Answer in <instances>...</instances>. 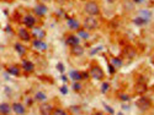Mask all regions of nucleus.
Returning <instances> with one entry per match:
<instances>
[{"label": "nucleus", "instance_id": "ddd939ff", "mask_svg": "<svg viewBox=\"0 0 154 115\" xmlns=\"http://www.w3.org/2000/svg\"><path fill=\"white\" fill-rule=\"evenodd\" d=\"M80 38L78 37V36H75V34H69L68 37H67V44L69 47H75V45H79L80 44Z\"/></svg>", "mask_w": 154, "mask_h": 115}, {"label": "nucleus", "instance_id": "6ab92c4d", "mask_svg": "<svg viewBox=\"0 0 154 115\" xmlns=\"http://www.w3.org/2000/svg\"><path fill=\"white\" fill-rule=\"evenodd\" d=\"M146 91H147V84H146V82L138 81V83L136 84V92H137V93H144Z\"/></svg>", "mask_w": 154, "mask_h": 115}, {"label": "nucleus", "instance_id": "f8f14e48", "mask_svg": "<svg viewBox=\"0 0 154 115\" xmlns=\"http://www.w3.org/2000/svg\"><path fill=\"white\" fill-rule=\"evenodd\" d=\"M32 37H35V39H43L46 37V31L40 27H33L32 28Z\"/></svg>", "mask_w": 154, "mask_h": 115}, {"label": "nucleus", "instance_id": "473e14b6", "mask_svg": "<svg viewBox=\"0 0 154 115\" xmlns=\"http://www.w3.org/2000/svg\"><path fill=\"white\" fill-rule=\"evenodd\" d=\"M132 1L134 4H142V3H144V0H132Z\"/></svg>", "mask_w": 154, "mask_h": 115}, {"label": "nucleus", "instance_id": "c85d7f7f", "mask_svg": "<svg viewBox=\"0 0 154 115\" xmlns=\"http://www.w3.org/2000/svg\"><path fill=\"white\" fill-rule=\"evenodd\" d=\"M57 69H58V71H59V72H62V74L64 72V66H63V64H62V63H59V64L57 65Z\"/></svg>", "mask_w": 154, "mask_h": 115}, {"label": "nucleus", "instance_id": "393cba45", "mask_svg": "<svg viewBox=\"0 0 154 115\" xmlns=\"http://www.w3.org/2000/svg\"><path fill=\"white\" fill-rule=\"evenodd\" d=\"M52 115H68V113L62 108H56V109H53Z\"/></svg>", "mask_w": 154, "mask_h": 115}, {"label": "nucleus", "instance_id": "c756f323", "mask_svg": "<svg viewBox=\"0 0 154 115\" xmlns=\"http://www.w3.org/2000/svg\"><path fill=\"white\" fill-rule=\"evenodd\" d=\"M120 97H121V100H123V102H128L129 100V97L126 95V94H121Z\"/></svg>", "mask_w": 154, "mask_h": 115}, {"label": "nucleus", "instance_id": "423d86ee", "mask_svg": "<svg viewBox=\"0 0 154 115\" xmlns=\"http://www.w3.org/2000/svg\"><path fill=\"white\" fill-rule=\"evenodd\" d=\"M32 47L38 52H46L48 49V44L43 39H32Z\"/></svg>", "mask_w": 154, "mask_h": 115}, {"label": "nucleus", "instance_id": "20e7f679", "mask_svg": "<svg viewBox=\"0 0 154 115\" xmlns=\"http://www.w3.org/2000/svg\"><path fill=\"white\" fill-rule=\"evenodd\" d=\"M136 105L138 107L139 110L142 112H146V110H149L150 107H152V103L149 99H147L146 97H142V98H139L137 100V103H136Z\"/></svg>", "mask_w": 154, "mask_h": 115}, {"label": "nucleus", "instance_id": "7c9ffc66", "mask_svg": "<svg viewBox=\"0 0 154 115\" xmlns=\"http://www.w3.org/2000/svg\"><path fill=\"white\" fill-rule=\"evenodd\" d=\"M61 92H62L63 94H67V93H68L67 87H66V86H62V87H61Z\"/></svg>", "mask_w": 154, "mask_h": 115}, {"label": "nucleus", "instance_id": "dca6fc26", "mask_svg": "<svg viewBox=\"0 0 154 115\" xmlns=\"http://www.w3.org/2000/svg\"><path fill=\"white\" fill-rule=\"evenodd\" d=\"M11 112V105L9 103H1L0 104V114L1 115H9Z\"/></svg>", "mask_w": 154, "mask_h": 115}, {"label": "nucleus", "instance_id": "cd10ccee", "mask_svg": "<svg viewBox=\"0 0 154 115\" xmlns=\"http://www.w3.org/2000/svg\"><path fill=\"white\" fill-rule=\"evenodd\" d=\"M123 6H125V9H127V8H128V9H129V11H132V10L134 9V3H133V1H132V3H127V1H126L125 4H123Z\"/></svg>", "mask_w": 154, "mask_h": 115}, {"label": "nucleus", "instance_id": "f3484780", "mask_svg": "<svg viewBox=\"0 0 154 115\" xmlns=\"http://www.w3.org/2000/svg\"><path fill=\"white\" fill-rule=\"evenodd\" d=\"M21 72V69L19 66H9L8 68V74L11 76H19Z\"/></svg>", "mask_w": 154, "mask_h": 115}, {"label": "nucleus", "instance_id": "39448f33", "mask_svg": "<svg viewBox=\"0 0 154 115\" xmlns=\"http://www.w3.org/2000/svg\"><path fill=\"white\" fill-rule=\"evenodd\" d=\"M17 36H19V38L22 40V42H30L32 40V36L30 33V31L26 28V27H20L19 31H17Z\"/></svg>", "mask_w": 154, "mask_h": 115}, {"label": "nucleus", "instance_id": "f704fd0d", "mask_svg": "<svg viewBox=\"0 0 154 115\" xmlns=\"http://www.w3.org/2000/svg\"><path fill=\"white\" fill-rule=\"evenodd\" d=\"M62 80H63L64 82H66V81H67V77H66V76H62Z\"/></svg>", "mask_w": 154, "mask_h": 115}, {"label": "nucleus", "instance_id": "2f4dec72", "mask_svg": "<svg viewBox=\"0 0 154 115\" xmlns=\"http://www.w3.org/2000/svg\"><path fill=\"white\" fill-rule=\"evenodd\" d=\"M109 68H110V72H111V74H115V68H114V66H112L111 64L109 65Z\"/></svg>", "mask_w": 154, "mask_h": 115}, {"label": "nucleus", "instance_id": "9d476101", "mask_svg": "<svg viewBox=\"0 0 154 115\" xmlns=\"http://www.w3.org/2000/svg\"><path fill=\"white\" fill-rule=\"evenodd\" d=\"M53 113V105L49 103H42L40 105V114L41 115H52Z\"/></svg>", "mask_w": 154, "mask_h": 115}, {"label": "nucleus", "instance_id": "1a4fd4ad", "mask_svg": "<svg viewBox=\"0 0 154 115\" xmlns=\"http://www.w3.org/2000/svg\"><path fill=\"white\" fill-rule=\"evenodd\" d=\"M33 11H35V14H36L37 16L43 17V16L47 15V13H48V8H47L43 3H40V4H37L36 6L33 8Z\"/></svg>", "mask_w": 154, "mask_h": 115}, {"label": "nucleus", "instance_id": "4c0bfd02", "mask_svg": "<svg viewBox=\"0 0 154 115\" xmlns=\"http://www.w3.org/2000/svg\"><path fill=\"white\" fill-rule=\"evenodd\" d=\"M109 1H110V3H114V0H109Z\"/></svg>", "mask_w": 154, "mask_h": 115}, {"label": "nucleus", "instance_id": "aec40b11", "mask_svg": "<svg viewBox=\"0 0 154 115\" xmlns=\"http://www.w3.org/2000/svg\"><path fill=\"white\" fill-rule=\"evenodd\" d=\"M78 37L80 38V39H84V40H86V39H89V37H90V33H89V31H86V29L84 28V29H78Z\"/></svg>", "mask_w": 154, "mask_h": 115}, {"label": "nucleus", "instance_id": "a878e982", "mask_svg": "<svg viewBox=\"0 0 154 115\" xmlns=\"http://www.w3.org/2000/svg\"><path fill=\"white\" fill-rule=\"evenodd\" d=\"M81 88H83V86H81V83H79V81L73 83V89L75 92H79V91H81Z\"/></svg>", "mask_w": 154, "mask_h": 115}, {"label": "nucleus", "instance_id": "72a5a7b5", "mask_svg": "<svg viewBox=\"0 0 154 115\" xmlns=\"http://www.w3.org/2000/svg\"><path fill=\"white\" fill-rule=\"evenodd\" d=\"M106 109H107V112H110L111 114H114V110H112V109H111L110 107H106Z\"/></svg>", "mask_w": 154, "mask_h": 115}, {"label": "nucleus", "instance_id": "e433bc0d", "mask_svg": "<svg viewBox=\"0 0 154 115\" xmlns=\"http://www.w3.org/2000/svg\"><path fill=\"white\" fill-rule=\"evenodd\" d=\"M48 1H52V0H42V3H48Z\"/></svg>", "mask_w": 154, "mask_h": 115}, {"label": "nucleus", "instance_id": "5701e85b", "mask_svg": "<svg viewBox=\"0 0 154 115\" xmlns=\"http://www.w3.org/2000/svg\"><path fill=\"white\" fill-rule=\"evenodd\" d=\"M133 22L137 26H143V25H146V23L148 22V20H146L144 17H142V16H138V17H136V19L133 20Z\"/></svg>", "mask_w": 154, "mask_h": 115}, {"label": "nucleus", "instance_id": "c9c22d12", "mask_svg": "<svg viewBox=\"0 0 154 115\" xmlns=\"http://www.w3.org/2000/svg\"><path fill=\"white\" fill-rule=\"evenodd\" d=\"M94 115H102V113H100V112H96V113L94 114Z\"/></svg>", "mask_w": 154, "mask_h": 115}, {"label": "nucleus", "instance_id": "0eeeda50", "mask_svg": "<svg viewBox=\"0 0 154 115\" xmlns=\"http://www.w3.org/2000/svg\"><path fill=\"white\" fill-rule=\"evenodd\" d=\"M36 22H37L36 17L32 16V15H30V14H27V15L22 19V23L25 25L26 28H33L35 26H36Z\"/></svg>", "mask_w": 154, "mask_h": 115}, {"label": "nucleus", "instance_id": "a211bd4d", "mask_svg": "<svg viewBox=\"0 0 154 115\" xmlns=\"http://www.w3.org/2000/svg\"><path fill=\"white\" fill-rule=\"evenodd\" d=\"M69 76H70V78L74 81V82H76V81H80V80H83V76H81V72H79V71H75V70H73V71H70L69 72Z\"/></svg>", "mask_w": 154, "mask_h": 115}, {"label": "nucleus", "instance_id": "b1692460", "mask_svg": "<svg viewBox=\"0 0 154 115\" xmlns=\"http://www.w3.org/2000/svg\"><path fill=\"white\" fill-rule=\"evenodd\" d=\"M111 65L114 66L115 69H118L122 66V60L121 59H117V58H112L111 59Z\"/></svg>", "mask_w": 154, "mask_h": 115}, {"label": "nucleus", "instance_id": "4be33fe9", "mask_svg": "<svg viewBox=\"0 0 154 115\" xmlns=\"http://www.w3.org/2000/svg\"><path fill=\"white\" fill-rule=\"evenodd\" d=\"M35 100H36V102H41V103H45V102L47 100L46 93H43V92H37L36 94H35Z\"/></svg>", "mask_w": 154, "mask_h": 115}, {"label": "nucleus", "instance_id": "2eb2a0df", "mask_svg": "<svg viewBox=\"0 0 154 115\" xmlns=\"http://www.w3.org/2000/svg\"><path fill=\"white\" fill-rule=\"evenodd\" d=\"M70 53H72L74 56H80V55H83V54H84V48H83L80 44H79V45H75V47H72Z\"/></svg>", "mask_w": 154, "mask_h": 115}, {"label": "nucleus", "instance_id": "9b49d317", "mask_svg": "<svg viewBox=\"0 0 154 115\" xmlns=\"http://www.w3.org/2000/svg\"><path fill=\"white\" fill-rule=\"evenodd\" d=\"M21 69L26 72V74H31V72L35 71V64L30 60H22L21 64Z\"/></svg>", "mask_w": 154, "mask_h": 115}, {"label": "nucleus", "instance_id": "6e6552de", "mask_svg": "<svg viewBox=\"0 0 154 115\" xmlns=\"http://www.w3.org/2000/svg\"><path fill=\"white\" fill-rule=\"evenodd\" d=\"M11 110H13L16 115H25L26 114V107L19 102H15V103H13V105H11Z\"/></svg>", "mask_w": 154, "mask_h": 115}, {"label": "nucleus", "instance_id": "bb28decb", "mask_svg": "<svg viewBox=\"0 0 154 115\" xmlns=\"http://www.w3.org/2000/svg\"><path fill=\"white\" fill-rule=\"evenodd\" d=\"M110 89V83L109 82H104L101 86V93H106Z\"/></svg>", "mask_w": 154, "mask_h": 115}, {"label": "nucleus", "instance_id": "f03ea898", "mask_svg": "<svg viewBox=\"0 0 154 115\" xmlns=\"http://www.w3.org/2000/svg\"><path fill=\"white\" fill-rule=\"evenodd\" d=\"M83 27H84L86 31H94L99 27V20L95 16H86L83 22Z\"/></svg>", "mask_w": 154, "mask_h": 115}, {"label": "nucleus", "instance_id": "4468645a", "mask_svg": "<svg viewBox=\"0 0 154 115\" xmlns=\"http://www.w3.org/2000/svg\"><path fill=\"white\" fill-rule=\"evenodd\" d=\"M67 25H68L69 29H73V31H78V29L80 28L79 21H76L75 19H73V17H69V19L67 20Z\"/></svg>", "mask_w": 154, "mask_h": 115}, {"label": "nucleus", "instance_id": "7ed1b4c3", "mask_svg": "<svg viewBox=\"0 0 154 115\" xmlns=\"http://www.w3.org/2000/svg\"><path fill=\"white\" fill-rule=\"evenodd\" d=\"M90 76L94 78V80L100 81V80H102V78L105 77V72L99 65H93L91 69H90Z\"/></svg>", "mask_w": 154, "mask_h": 115}, {"label": "nucleus", "instance_id": "f257e3e1", "mask_svg": "<svg viewBox=\"0 0 154 115\" xmlns=\"http://www.w3.org/2000/svg\"><path fill=\"white\" fill-rule=\"evenodd\" d=\"M84 11L88 16H97L100 14V5L94 0H90V1L85 3Z\"/></svg>", "mask_w": 154, "mask_h": 115}, {"label": "nucleus", "instance_id": "412c9836", "mask_svg": "<svg viewBox=\"0 0 154 115\" xmlns=\"http://www.w3.org/2000/svg\"><path fill=\"white\" fill-rule=\"evenodd\" d=\"M15 50H16V53L19 54L20 56H23L26 54V48L23 47L22 44H20V43H16L15 44Z\"/></svg>", "mask_w": 154, "mask_h": 115}]
</instances>
